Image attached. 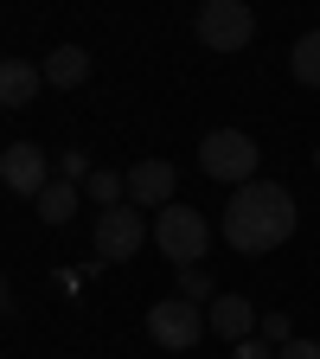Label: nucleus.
<instances>
[{"label":"nucleus","instance_id":"412c9836","mask_svg":"<svg viewBox=\"0 0 320 359\" xmlns=\"http://www.w3.org/2000/svg\"><path fill=\"white\" fill-rule=\"evenodd\" d=\"M314 167H320V148H314Z\"/></svg>","mask_w":320,"mask_h":359},{"label":"nucleus","instance_id":"9d476101","mask_svg":"<svg viewBox=\"0 0 320 359\" xmlns=\"http://www.w3.org/2000/svg\"><path fill=\"white\" fill-rule=\"evenodd\" d=\"M45 90V65H26V58H0V109H26Z\"/></svg>","mask_w":320,"mask_h":359},{"label":"nucleus","instance_id":"6e6552de","mask_svg":"<svg viewBox=\"0 0 320 359\" xmlns=\"http://www.w3.org/2000/svg\"><path fill=\"white\" fill-rule=\"evenodd\" d=\"M122 180H128V205H154V212H160V205H173V199H179V167H173V161H160V154L134 161Z\"/></svg>","mask_w":320,"mask_h":359},{"label":"nucleus","instance_id":"f03ea898","mask_svg":"<svg viewBox=\"0 0 320 359\" xmlns=\"http://www.w3.org/2000/svg\"><path fill=\"white\" fill-rule=\"evenodd\" d=\"M199 167L218 180V187H250V180H256V167H263V148L250 142V135L244 128H211L205 135V142H199Z\"/></svg>","mask_w":320,"mask_h":359},{"label":"nucleus","instance_id":"1a4fd4ad","mask_svg":"<svg viewBox=\"0 0 320 359\" xmlns=\"http://www.w3.org/2000/svg\"><path fill=\"white\" fill-rule=\"evenodd\" d=\"M205 327L218 334V340H250V327H256V308L244 302V295H211V308H205Z\"/></svg>","mask_w":320,"mask_h":359},{"label":"nucleus","instance_id":"a211bd4d","mask_svg":"<svg viewBox=\"0 0 320 359\" xmlns=\"http://www.w3.org/2000/svg\"><path fill=\"white\" fill-rule=\"evenodd\" d=\"M276 359H320V340H288L276 346Z\"/></svg>","mask_w":320,"mask_h":359},{"label":"nucleus","instance_id":"f257e3e1","mask_svg":"<svg viewBox=\"0 0 320 359\" xmlns=\"http://www.w3.org/2000/svg\"><path fill=\"white\" fill-rule=\"evenodd\" d=\"M295 224H301V212H295V193L282 180H250L224 205V244L237 257H269L295 238Z\"/></svg>","mask_w":320,"mask_h":359},{"label":"nucleus","instance_id":"dca6fc26","mask_svg":"<svg viewBox=\"0 0 320 359\" xmlns=\"http://www.w3.org/2000/svg\"><path fill=\"white\" fill-rule=\"evenodd\" d=\"M97 167H90V154L83 148H71V154H58V180H90Z\"/></svg>","mask_w":320,"mask_h":359},{"label":"nucleus","instance_id":"6ab92c4d","mask_svg":"<svg viewBox=\"0 0 320 359\" xmlns=\"http://www.w3.org/2000/svg\"><path fill=\"white\" fill-rule=\"evenodd\" d=\"M237 359H276V346L269 340H237Z\"/></svg>","mask_w":320,"mask_h":359},{"label":"nucleus","instance_id":"4468645a","mask_svg":"<svg viewBox=\"0 0 320 359\" xmlns=\"http://www.w3.org/2000/svg\"><path fill=\"white\" fill-rule=\"evenodd\" d=\"M83 193L97 199V205H122V199H128V180H122V173H109V167H97V173L83 180Z\"/></svg>","mask_w":320,"mask_h":359},{"label":"nucleus","instance_id":"9b49d317","mask_svg":"<svg viewBox=\"0 0 320 359\" xmlns=\"http://www.w3.org/2000/svg\"><path fill=\"white\" fill-rule=\"evenodd\" d=\"M83 77H90V52L83 45H58V52L45 58V83L52 90H77Z\"/></svg>","mask_w":320,"mask_h":359},{"label":"nucleus","instance_id":"39448f33","mask_svg":"<svg viewBox=\"0 0 320 359\" xmlns=\"http://www.w3.org/2000/svg\"><path fill=\"white\" fill-rule=\"evenodd\" d=\"M205 334H211V327H205V308L186 302V295H167V302L148 308V340L167 346V353H186V346H199Z\"/></svg>","mask_w":320,"mask_h":359},{"label":"nucleus","instance_id":"f3484780","mask_svg":"<svg viewBox=\"0 0 320 359\" xmlns=\"http://www.w3.org/2000/svg\"><path fill=\"white\" fill-rule=\"evenodd\" d=\"M256 327H263V340H269V346H288V340H295V334H288V314H263Z\"/></svg>","mask_w":320,"mask_h":359},{"label":"nucleus","instance_id":"2eb2a0df","mask_svg":"<svg viewBox=\"0 0 320 359\" xmlns=\"http://www.w3.org/2000/svg\"><path fill=\"white\" fill-rule=\"evenodd\" d=\"M179 295H186V302H211L218 289H211V276H205V269L193 263V269H179Z\"/></svg>","mask_w":320,"mask_h":359},{"label":"nucleus","instance_id":"ddd939ff","mask_svg":"<svg viewBox=\"0 0 320 359\" xmlns=\"http://www.w3.org/2000/svg\"><path fill=\"white\" fill-rule=\"evenodd\" d=\"M288 77L307 83V90H320V32H301L288 45Z\"/></svg>","mask_w":320,"mask_h":359},{"label":"nucleus","instance_id":"0eeeda50","mask_svg":"<svg viewBox=\"0 0 320 359\" xmlns=\"http://www.w3.org/2000/svg\"><path fill=\"white\" fill-rule=\"evenodd\" d=\"M0 187L20 193V199H39L45 187H52V161H45V148L7 142V148H0Z\"/></svg>","mask_w":320,"mask_h":359},{"label":"nucleus","instance_id":"f8f14e48","mask_svg":"<svg viewBox=\"0 0 320 359\" xmlns=\"http://www.w3.org/2000/svg\"><path fill=\"white\" fill-rule=\"evenodd\" d=\"M32 205H39L45 224H71V218H77V180H52V187H45Z\"/></svg>","mask_w":320,"mask_h":359},{"label":"nucleus","instance_id":"7ed1b4c3","mask_svg":"<svg viewBox=\"0 0 320 359\" xmlns=\"http://www.w3.org/2000/svg\"><path fill=\"white\" fill-rule=\"evenodd\" d=\"M154 244H160V257H173L179 269H193V263H205L211 224H205V212H199V205L173 199V205H160V212H154Z\"/></svg>","mask_w":320,"mask_h":359},{"label":"nucleus","instance_id":"423d86ee","mask_svg":"<svg viewBox=\"0 0 320 359\" xmlns=\"http://www.w3.org/2000/svg\"><path fill=\"white\" fill-rule=\"evenodd\" d=\"M90 238H97V257H103V263H128L134 250L148 244V224H141V212H134V205H103Z\"/></svg>","mask_w":320,"mask_h":359},{"label":"nucleus","instance_id":"aec40b11","mask_svg":"<svg viewBox=\"0 0 320 359\" xmlns=\"http://www.w3.org/2000/svg\"><path fill=\"white\" fill-rule=\"evenodd\" d=\"M0 308H7V276H0Z\"/></svg>","mask_w":320,"mask_h":359},{"label":"nucleus","instance_id":"20e7f679","mask_svg":"<svg viewBox=\"0 0 320 359\" xmlns=\"http://www.w3.org/2000/svg\"><path fill=\"white\" fill-rule=\"evenodd\" d=\"M193 32L205 52H244L256 39V13H250V0H199Z\"/></svg>","mask_w":320,"mask_h":359}]
</instances>
